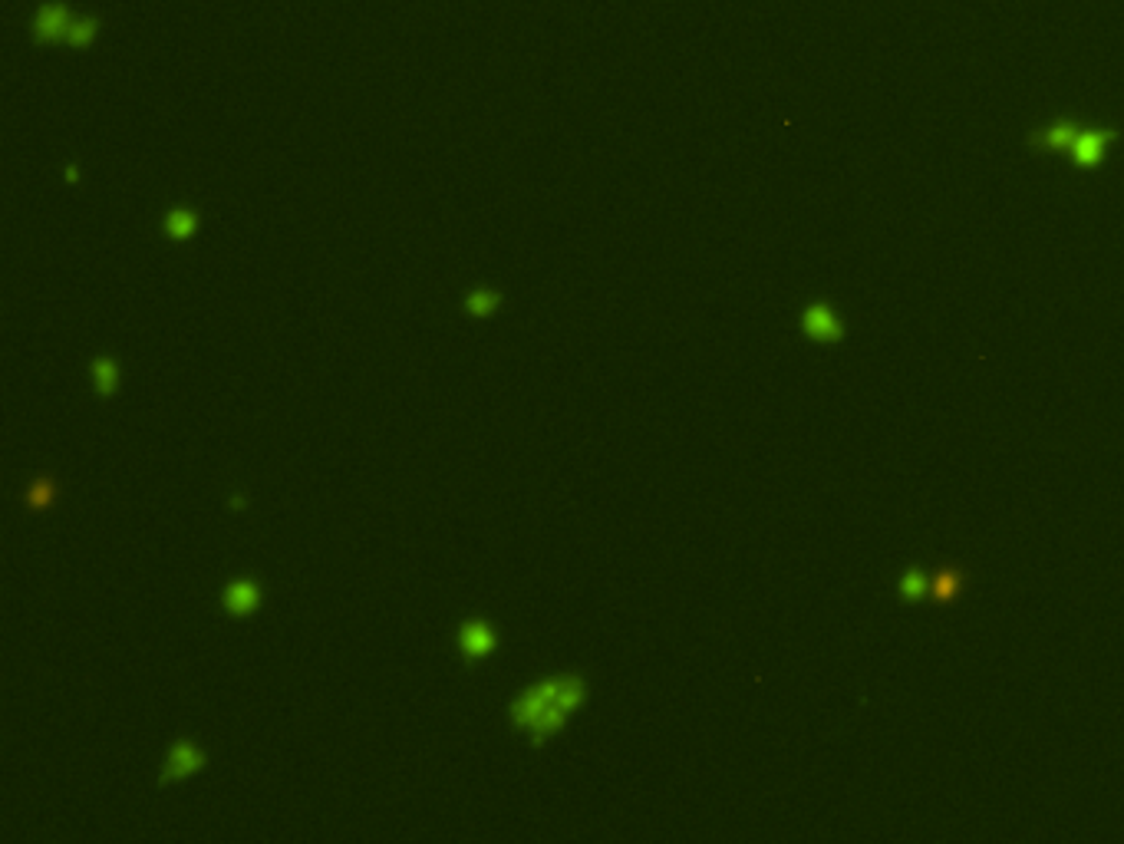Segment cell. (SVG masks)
Masks as SVG:
<instances>
[{"instance_id":"obj_14","label":"cell","mask_w":1124,"mask_h":844,"mask_svg":"<svg viewBox=\"0 0 1124 844\" xmlns=\"http://www.w3.org/2000/svg\"><path fill=\"white\" fill-rule=\"evenodd\" d=\"M498 307H501V294L495 287H475L465 297V314L468 317H488L495 314Z\"/></svg>"},{"instance_id":"obj_15","label":"cell","mask_w":1124,"mask_h":844,"mask_svg":"<svg viewBox=\"0 0 1124 844\" xmlns=\"http://www.w3.org/2000/svg\"><path fill=\"white\" fill-rule=\"evenodd\" d=\"M584 696H587V683L581 680V676H571V673H567V676H558V703H561L567 713H574L577 706L584 703Z\"/></svg>"},{"instance_id":"obj_16","label":"cell","mask_w":1124,"mask_h":844,"mask_svg":"<svg viewBox=\"0 0 1124 844\" xmlns=\"http://www.w3.org/2000/svg\"><path fill=\"white\" fill-rule=\"evenodd\" d=\"M56 498V485L50 478H37L33 488L27 492V509H50Z\"/></svg>"},{"instance_id":"obj_1","label":"cell","mask_w":1124,"mask_h":844,"mask_svg":"<svg viewBox=\"0 0 1124 844\" xmlns=\"http://www.w3.org/2000/svg\"><path fill=\"white\" fill-rule=\"evenodd\" d=\"M798 330L808 336V340L822 343V347H834V343H841L844 336H847V324H844V317L838 314V307H834L831 301L808 303L798 317Z\"/></svg>"},{"instance_id":"obj_5","label":"cell","mask_w":1124,"mask_h":844,"mask_svg":"<svg viewBox=\"0 0 1124 844\" xmlns=\"http://www.w3.org/2000/svg\"><path fill=\"white\" fill-rule=\"evenodd\" d=\"M966 581H970V571H966V567L943 564V567H937V571L930 574V600L940 607L953 604V600L966 591Z\"/></svg>"},{"instance_id":"obj_17","label":"cell","mask_w":1124,"mask_h":844,"mask_svg":"<svg viewBox=\"0 0 1124 844\" xmlns=\"http://www.w3.org/2000/svg\"><path fill=\"white\" fill-rule=\"evenodd\" d=\"M96 17H83V21H73V27H70V33H66V40H70V44L73 46H89V40H93V37H96Z\"/></svg>"},{"instance_id":"obj_10","label":"cell","mask_w":1124,"mask_h":844,"mask_svg":"<svg viewBox=\"0 0 1124 844\" xmlns=\"http://www.w3.org/2000/svg\"><path fill=\"white\" fill-rule=\"evenodd\" d=\"M897 597L904 604H920L930 597V574L920 564H907L897 577Z\"/></svg>"},{"instance_id":"obj_4","label":"cell","mask_w":1124,"mask_h":844,"mask_svg":"<svg viewBox=\"0 0 1124 844\" xmlns=\"http://www.w3.org/2000/svg\"><path fill=\"white\" fill-rule=\"evenodd\" d=\"M1118 139V129L1112 126H1098V129H1081L1079 139L1071 142V165H1079V169H1098L1104 162V152L1108 145Z\"/></svg>"},{"instance_id":"obj_8","label":"cell","mask_w":1124,"mask_h":844,"mask_svg":"<svg viewBox=\"0 0 1124 844\" xmlns=\"http://www.w3.org/2000/svg\"><path fill=\"white\" fill-rule=\"evenodd\" d=\"M70 27H73V21H70L63 4H46L44 11L37 13V21H33V37L40 44H54V40L70 33Z\"/></svg>"},{"instance_id":"obj_3","label":"cell","mask_w":1124,"mask_h":844,"mask_svg":"<svg viewBox=\"0 0 1124 844\" xmlns=\"http://www.w3.org/2000/svg\"><path fill=\"white\" fill-rule=\"evenodd\" d=\"M205 765H208V756H205V752H202V749H198L192 739H178V742L172 746V752H169V758H165L162 772H159V782H162V785H169V782L192 779V775H198V772L205 769Z\"/></svg>"},{"instance_id":"obj_7","label":"cell","mask_w":1124,"mask_h":844,"mask_svg":"<svg viewBox=\"0 0 1124 844\" xmlns=\"http://www.w3.org/2000/svg\"><path fill=\"white\" fill-rule=\"evenodd\" d=\"M495 630L485 620H465L459 627V650H462L468 660H482L495 650Z\"/></svg>"},{"instance_id":"obj_2","label":"cell","mask_w":1124,"mask_h":844,"mask_svg":"<svg viewBox=\"0 0 1124 844\" xmlns=\"http://www.w3.org/2000/svg\"><path fill=\"white\" fill-rule=\"evenodd\" d=\"M551 703H558V676H554V680H544V683L528 686V690H525V693L511 703L508 716H511V723H515V729H531L534 719H538V716L544 713Z\"/></svg>"},{"instance_id":"obj_9","label":"cell","mask_w":1124,"mask_h":844,"mask_svg":"<svg viewBox=\"0 0 1124 844\" xmlns=\"http://www.w3.org/2000/svg\"><path fill=\"white\" fill-rule=\"evenodd\" d=\"M260 607V587L251 581V577H241V581H231L225 591V610L231 617H248Z\"/></svg>"},{"instance_id":"obj_11","label":"cell","mask_w":1124,"mask_h":844,"mask_svg":"<svg viewBox=\"0 0 1124 844\" xmlns=\"http://www.w3.org/2000/svg\"><path fill=\"white\" fill-rule=\"evenodd\" d=\"M567 716L571 713H567L561 703H551L544 713L538 716V719H534V725H531V742H534V746H544L554 732H561L564 723H567Z\"/></svg>"},{"instance_id":"obj_6","label":"cell","mask_w":1124,"mask_h":844,"mask_svg":"<svg viewBox=\"0 0 1124 844\" xmlns=\"http://www.w3.org/2000/svg\"><path fill=\"white\" fill-rule=\"evenodd\" d=\"M1079 132H1081V126L1075 120H1055L1052 122V126H1045V129H1038V132H1032V136H1029V145H1032V149L1036 152H1069L1071 149V142L1079 139Z\"/></svg>"},{"instance_id":"obj_12","label":"cell","mask_w":1124,"mask_h":844,"mask_svg":"<svg viewBox=\"0 0 1124 844\" xmlns=\"http://www.w3.org/2000/svg\"><path fill=\"white\" fill-rule=\"evenodd\" d=\"M198 228V215L192 208H172L169 215H165V235L172 241H188L195 235Z\"/></svg>"},{"instance_id":"obj_13","label":"cell","mask_w":1124,"mask_h":844,"mask_svg":"<svg viewBox=\"0 0 1124 844\" xmlns=\"http://www.w3.org/2000/svg\"><path fill=\"white\" fill-rule=\"evenodd\" d=\"M93 379H96V393L103 400H109L116 386H120V363L112 357H96L93 360Z\"/></svg>"}]
</instances>
